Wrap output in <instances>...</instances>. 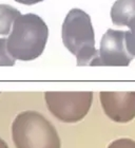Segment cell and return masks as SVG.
Masks as SVG:
<instances>
[{
	"label": "cell",
	"instance_id": "obj_1",
	"mask_svg": "<svg viewBox=\"0 0 135 148\" xmlns=\"http://www.w3.org/2000/svg\"><path fill=\"white\" fill-rule=\"evenodd\" d=\"M49 37L48 25L36 14L18 16L6 40L7 50L15 59L29 62L38 58L44 51Z\"/></svg>",
	"mask_w": 135,
	"mask_h": 148
},
{
	"label": "cell",
	"instance_id": "obj_2",
	"mask_svg": "<svg viewBox=\"0 0 135 148\" xmlns=\"http://www.w3.org/2000/svg\"><path fill=\"white\" fill-rule=\"evenodd\" d=\"M62 42L73 55L77 66H99L95 35L90 16L80 9H72L62 23Z\"/></svg>",
	"mask_w": 135,
	"mask_h": 148
},
{
	"label": "cell",
	"instance_id": "obj_3",
	"mask_svg": "<svg viewBox=\"0 0 135 148\" xmlns=\"http://www.w3.org/2000/svg\"><path fill=\"white\" fill-rule=\"evenodd\" d=\"M16 148H61L58 132L44 115L34 110L23 111L12 124Z\"/></svg>",
	"mask_w": 135,
	"mask_h": 148
},
{
	"label": "cell",
	"instance_id": "obj_4",
	"mask_svg": "<svg viewBox=\"0 0 135 148\" xmlns=\"http://www.w3.org/2000/svg\"><path fill=\"white\" fill-rule=\"evenodd\" d=\"M51 113L63 123H77L86 116L93 102V92H46Z\"/></svg>",
	"mask_w": 135,
	"mask_h": 148
},
{
	"label": "cell",
	"instance_id": "obj_5",
	"mask_svg": "<svg viewBox=\"0 0 135 148\" xmlns=\"http://www.w3.org/2000/svg\"><path fill=\"white\" fill-rule=\"evenodd\" d=\"M99 66L127 67L132 62L126 47V32L109 29L104 34L99 49Z\"/></svg>",
	"mask_w": 135,
	"mask_h": 148
},
{
	"label": "cell",
	"instance_id": "obj_6",
	"mask_svg": "<svg viewBox=\"0 0 135 148\" xmlns=\"http://www.w3.org/2000/svg\"><path fill=\"white\" fill-rule=\"evenodd\" d=\"M101 107L109 119L116 123H128L135 117V92L99 93Z\"/></svg>",
	"mask_w": 135,
	"mask_h": 148
},
{
	"label": "cell",
	"instance_id": "obj_7",
	"mask_svg": "<svg viewBox=\"0 0 135 148\" xmlns=\"http://www.w3.org/2000/svg\"><path fill=\"white\" fill-rule=\"evenodd\" d=\"M111 19L115 25L129 27L135 20V0H116L111 9Z\"/></svg>",
	"mask_w": 135,
	"mask_h": 148
},
{
	"label": "cell",
	"instance_id": "obj_8",
	"mask_svg": "<svg viewBox=\"0 0 135 148\" xmlns=\"http://www.w3.org/2000/svg\"><path fill=\"white\" fill-rule=\"evenodd\" d=\"M21 13L9 4H0V35H9L13 23Z\"/></svg>",
	"mask_w": 135,
	"mask_h": 148
},
{
	"label": "cell",
	"instance_id": "obj_9",
	"mask_svg": "<svg viewBox=\"0 0 135 148\" xmlns=\"http://www.w3.org/2000/svg\"><path fill=\"white\" fill-rule=\"evenodd\" d=\"M5 38H0V66H5V67H12L15 65L16 59L10 54L7 50Z\"/></svg>",
	"mask_w": 135,
	"mask_h": 148
},
{
	"label": "cell",
	"instance_id": "obj_10",
	"mask_svg": "<svg viewBox=\"0 0 135 148\" xmlns=\"http://www.w3.org/2000/svg\"><path fill=\"white\" fill-rule=\"evenodd\" d=\"M130 30L126 32V47L128 52L135 57V20L129 25Z\"/></svg>",
	"mask_w": 135,
	"mask_h": 148
},
{
	"label": "cell",
	"instance_id": "obj_11",
	"mask_svg": "<svg viewBox=\"0 0 135 148\" xmlns=\"http://www.w3.org/2000/svg\"><path fill=\"white\" fill-rule=\"evenodd\" d=\"M107 148H135V141L128 138L115 140Z\"/></svg>",
	"mask_w": 135,
	"mask_h": 148
},
{
	"label": "cell",
	"instance_id": "obj_12",
	"mask_svg": "<svg viewBox=\"0 0 135 148\" xmlns=\"http://www.w3.org/2000/svg\"><path fill=\"white\" fill-rule=\"evenodd\" d=\"M16 2L21 3V4H25V5H32V4H36L38 2H41L43 0H15Z\"/></svg>",
	"mask_w": 135,
	"mask_h": 148
},
{
	"label": "cell",
	"instance_id": "obj_13",
	"mask_svg": "<svg viewBox=\"0 0 135 148\" xmlns=\"http://www.w3.org/2000/svg\"><path fill=\"white\" fill-rule=\"evenodd\" d=\"M0 148H9L7 144H6V143L4 142V140H2L1 138H0Z\"/></svg>",
	"mask_w": 135,
	"mask_h": 148
}]
</instances>
